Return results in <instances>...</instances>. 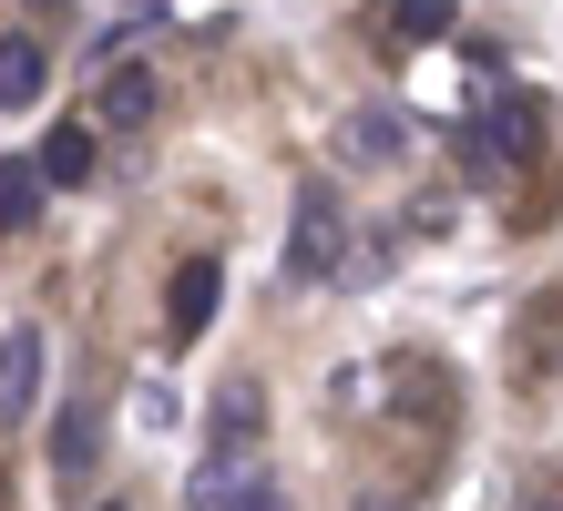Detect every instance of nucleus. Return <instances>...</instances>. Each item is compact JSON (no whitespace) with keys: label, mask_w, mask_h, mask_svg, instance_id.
<instances>
[{"label":"nucleus","mask_w":563,"mask_h":511,"mask_svg":"<svg viewBox=\"0 0 563 511\" xmlns=\"http://www.w3.org/2000/svg\"><path fill=\"white\" fill-rule=\"evenodd\" d=\"M533 144H543V102L533 92H492L482 123H472V164H522Z\"/></svg>","instance_id":"nucleus-1"},{"label":"nucleus","mask_w":563,"mask_h":511,"mask_svg":"<svg viewBox=\"0 0 563 511\" xmlns=\"http://www.w3.org/2000/svg\"><path fill=\"white\" fill-rule=\"evenodd\" d=\"M42 368H52V337L42 327H0V430L31 420V399H42Z\"/></svg>","instance_id":"nucleus-2"},{"label":"nucleus","mask_w":563,"mask_h":511,"mask_svg":"<svg viewBox=\"0 0 563 511\" xmlns=\"http://www.w3.org/2000/svg\"><path fill=\"white\" fill-rule=\"evenodd\" d=\"M287 277H339V195H297V225H287Z\"/></svg>","instance_id":"nucleus-3"},{"label":"nucleus","mask_w":563,"mask_h":511,"mask_svg":"<svg viewBox=\"0 0 563 511\" xmlns=\"http://www.w3.org/2000/svg\"><path fill=\"white\" fill-rule=\"evenodd\" d=\"M185 501H195V511H225V501H277V481L246 460V440H236V451H216V460L185 481Z\"/></svg>","instance_id":"nucleus-4"},{"label":"nucleus","mask_w":563,"mask_h":511,"mask_svg":"<svg viewBox=\"0 0 563 511\" xmlns=\"http://www.w3.org/2000/svg\"><path fill=\"white\" fill-rule=\"evenodd\" d=\"M216 297H225V266H175V297H164V318H175V337H206V318H216Z\"/></svg>","instance_id":"nucleus-5"},{"label":"nucleus","mask_w":563,"mask_h":511,"mask_svg":"<svg viewBox=\"0 0 563 511\" xmlns=\"http://www.w3.org/2000/svg\"><path fill=\"white\" fill-rule=\"evenodd\" d=\"M339 154H349V164H400V154H410V123H400V113H349V123H339Z\"/></svg>","instance_id":"nucleus-6"},{"label":"nucleus","mask_w":563,"mask_h":511,"mask_svg":"<svg viewBox=\"0 0 563 511\" xmlns=\"http://www.w3.org/2000/svg\"><path fill=\"white\" fill-rule=\"evenodd\" d=\"M92 460H103V430H92L82 420V409H62V420H52V481H92Z\"/></svg>","instance_id":"nucleus-7"},{"label":"nucleus","mask_w":563,"mask_h":511,"mask_svg":"<svg viewBox=\"0 0 563 511\" xmlns=\"http://www.w3.org/2000/svg\"><path fill=\"white\" fill-rule=\"evenodd\" d=\"M42 82H52L42 42H0V113H31V102H42Z\"/></svg>","instance_id":"nucleus-8"},{"label":"nucleus","mask_w":563,"mask_h":511,"mask_svg":"<svg viewBox=\"0 0 563 511\" xmlns=\"http://www.w3.org/2000/svg\"><path fill=\"white\" fill-rule=\"evenodd\" d=\"M103 123H154V73L144 62H123V73L103 82Z\"/></svg>","instance_id":"nucleus-9"},{"label":"nucleus","mask_w":563,"mask_h":511,"mask_svg":"<svg viewBox=\"0 0 563 511\" xmlns=\"http://www.w3.org/2000/svg\"><path fill=\"white\" fill-rule=\"evenodd\" d=\"M42 175H52V185H82V175H92V133H82V123H52Z\"/></svg>","instance_id":"nucleus-10"},{"label":"nucleus","mask_w":563,"mask_h":511,"mask_svg":"<svg viewBox=\"0 0 563 511\" xmlns=\"http://www.w3.org/2000/svg\"><path fill=\"white\" fill-rule=\"evenodd\" d=\"M42 164H0V225H31V215H42Z\"/></svg>","instance_id":"nucleus-11"},{"label":"nucleus","mask_w":563,"mask_h":511,"mask_svg":"<svg viewBox=\"0 0 563 511\" xmlns=\"http://www.w3.org/2000/svg\"><path fill=\"white\" fill-rule=\"evenodd\" d=\"M451 11H461V0H389V31H400V42H441Z\"/></svg>","instance_id":"nucleus-12"},{"label":"nucleus","mask_w":563,"mask_h":511,"mask_svg":"<svg viewBox=\"0 0 563 511\" xmlns=\"http://www.w3.org/2000/svg\"><path fill=\"white\" fill-rule=\"evenodd\" d=\"M123 409H134V430H154V440H164V430L185 420V399L164 389V379H134V399H123Z\"/></svg>","instance_id":"nucleus-13"}]
</instances>
